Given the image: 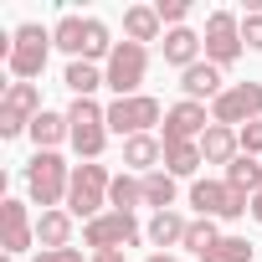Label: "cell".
Listing matches in <instances>:
<instances>
[{"label": "cell", "mask_w": 262, "mask_h": 262, "mask_svg": "<svg viewBox=\"0 0 262 262\" xmlns=\"http://www.w3.org/2000/svg\"><path fill=\"white\" fill-rule=\"evenodd\" d=\"M123 170H128V175L165 170V139H155V134H134V139H123Z\"/></svg>", "instance_id": "obj_15"}, {"label": "cell", "mask_w": 262, "mask_h": 262, "mask_svg": "<svg viewBox=\"0 0 262 262\" xmlns=\"http://www.w3.org/2000/svg\"><path fill=\"white\" fill-rule=\"evenodd\" d=\"M123 41H165V26H160V11L155 6H128L123 11Z\"/></svg>", "instance_id": "obj_18"}, {"label": "cell", "mask_w": 262, "mask_h": 262, "mask_svg": "<svg viewBox=\"0 0 262 262\" xmlns=\"http://www.w3.org/2000/svg\"><path fill=\"white\" fill-rule=\"evenodd\" d=\"M252 221H257V226H262V190H257V195H252Z\"/></svg>", "instance_id": "obj_35"}, {"label": "cell", "mask_w": 262, "mask_h": 262, "mask_svg": "<svg viewBox=\"0 0 262 262\" xmlns=\"http://www.w3.org/2000/svg\"><path fill=\"white\" fill-rule=\"evenodd\" d=\"M201 262H252V242L247 236H221Z\"/></svg>", "instance_id": "obj_29"}, {"label": "cell", "mask_w": 262, "mask_h": 262, "mask_svg": "<svg viewBox=\"0 0 262 262\" xmlns=\"http://www.w3.org/2000/svg\"><path fill=\"white\" fill-rule=\"evenodd\" d=\"M93 262H128L123 252H93Z\"/></svg>", "instance_id": "obj_34"}, {"label": "cell", "mask_w": 262, "mask_h": 262, "mask_svg": "<svg viewBox=\"0 0 262 262\" xmlns=\"http://www.w3.org/2000/svg\"><path fill=\"white\" fill-rule=\"evenodd\" d=\"M103 77H108L113 98H139V88H144V77H149V47H139V41H118L113 57L103 62Z\"/></svg>", "instance_id": "obj_5"}, {"label": "cell", "mask_w": 262, "mask_h": 262, "mask_svg": "<svg viewBox=\"0 0 262 262\" xmlns=\"http://www.w3.org/2000/svg\"><path fill=\"white\" fill-rule=\"evenodd\" d=\"M26 190L41 211H62L67 206V190H72V165L57 155V149H41L31 165H26Z\"/></svg>", "instance_id": "obj_1"}, {"label": "cell", "mask_w": 262, "mask_h": 262, "mask_svg": "<svg viewBox=\"0 0 262 262\" xmlns=\"http://www.w3.org/2000/svg\"><path fill=\"white\" fill-rule=\"evenodd\" d=\"M262 118V82H231L216 103H211V123H226V128H247Z\"/></svg>", "instance_id": "obj_11"}, {"label": "cell", "mask_w": 262, "mask_h": 262, "mask_svg": "<svg viewBox=\"0 0 262 262\" xmlns=\"http://www.w3.org/2000/svg\"><path fill=\"white\" fill-rule=\"evenodd\" d=\"M62 82L72 88V98H93L98 88H108V77H103V67H98V62H67Z\"/></svg>", "instance_id": "obj_23"}, {"label": "cell", "mask_w": 262, "mask_h": 262, "mask_svg": "<svg viewBox=\"0 0 262 262\" xmlns=\"http://www.w3.org/2000/svg\"><path fill=\"white\" fill-rule=\"evenodd\" d=\"M52 31L41 26V21H26V26H16L11 31V57H6V67H11V77L16 82H31V77H41L47 72V57H52Z\"/></svg>", "instance_id": "obj_2"}, {"label": "cell", "mask_w": 262, "mask_h": 262, "mask_svg": "<svg viewBox=\"0 0 262 262\" xmlns=\"http://www.w3.org/2000/svg\"><path fill=\"white\" fill-rule=\"evenodd\" d=\"M201 41H206V62H216V67L226 72V67L247 52V47H242V16H231V11H211Z\"/></svg>", "instance_id": "obj_10"}, {"label": "cell", "mask_w": 262, "mask_h": 262, "mask_svg": "<svg viewBox=\"0 0 262 262\" xmlns=\"http://www.w3.org/2000/svg\"><path fill=\"white\" fill-rule=\"evenodd\" d=\"M0 262H16V257H0Z\"/></svg>", "instance_id": "obj_37"}, {"label": "cell", "mask_w": 262, "mask_h": 262, "mask_svg": "<svg viewBox=\"0 0 262 262\" xmlns=\"http://www.w3.org/2000/svg\"><path fill=\"white\" fill-rule=\"evenodd\" d=\"M206 160H201V144H165V170L175 175V180H185V175H195Z\"/></svg>", "instance_id": "obj_27"}, {"label": "cell", "mask_w": 262, "mask_h": 262, "mask_svg": "<svg viewBox=\"0 0 262 262\" xmlns=\"http://www.w3.org/2000/svg\"><path fill=\"white\" fill-rule=\"evenodd\" d=\"M82 31H88V16H62V21L52 26V41H57L72 62H82Z\"/></svg>", "instance_id": "obj_26"}, {"label": "cell", "mask_w": 262, "mask_h": 262, "mask_svg": "<svg viewBox=\"0 0 262 262\" xmlns=\"http://www.w3.org/2000/svg\"><path fill=\"white\" fill-rule=\"evenodd\" d=\"M206 128H211L206 103L180 98L175 108H165V144H201V139H206Z\"/></svg>", "instance_id": "obj_12"}, {"label": "cell", "mask_w": 262, "mask_h": 262, "mask_svg": "<svg viewBox=\"0 0 262 262\" xmlns=\"http://www.w3.org/2000/svg\"><path fill=\"white\" fill-rule=\"evenodd\" d=\"M62 139H72V123H67V113H36V123H31V144H36V155L41 149H57Z\"/></svg>", "instance_id": "obj_21"}, {"label": "cell", "mask_w": 262, "mask_h": 262, "mask_svg": "<svg viewBox=\"0 0 262 262\" xmlns=\"http://www.w3.org/2000/svg\"><path fill=\"white\" fill-rule=\"evenodd\" d=\"M160 26L165 31H175V26H185V16H190V6H185V0H160Z\"/></svg>", "instance_id": "obj_30"}, {"label": "cell", "mask_w": 262, "mask_h": 262, "mask_svg": "<svg viewBox=\"0 0 262 262\" xmlns=\"http://www.w3.org/2000/svg\"><path fill=\"white\" fill-rule=\"evenodd\" d=\"M67 123H72V149L82 155V165H93L108 149V108H98L93 98H72Z\"/></svg>", "instance_id": "obj_4"}, {"label": "cell", "mask_w": 262, "mask_h": 262, "mask_svg": "<svg viewBox=\"0 0 262 262\" xmlns=\"http://www.w3.org/2000/svg\"><path fill=\"white\" fill-rule=\"evenodd\" d=\"M139 236H144V226H139V216H128V211H103L98 221L82 226V242L93 252H123V247H134Z\"/></svg>", "instance_id": "obj_8"}, {"label": "cell", "mask_w": 262, "mask_h": 262, "mask_svg": "<svg viewBox=\"0 0 262 262\" xmlns=\"http://www.w3.org/2000/svg\"><path fill=\"white\" fill-rule=\"evenodd\" d=\"M134 206H144V185H139V175H113V190H108V211H128L134 216Z\"/></svg>", "instance_id": "obj_25"}, {"label": "cell", "mask_w": 262, "mask_h": 262, "mask_svg": "<svg viewBox=\"0 0 262 262\" xmlns=\"http://www.w3.org/2000/svg\"><path fill=\"white\" fill-rule=\"evenodd\" d=\"M31 262H93V257H82L77 247H62V252H36Z\"/></svg>", "instance_id": "obj_33"}, {"label": "cell", "mask_w": 262, "mask_h": 262, "mask_svg": "<svg viewBox=\"0 0 262 262\" xmlns=\"http://www.w3.org/2000/svg\"><path fill=\"white\" fill-rule=\"evenodd\" d=\"M72 211L62 206V211H41V221H36V242H41V252H62V247H72Z\"/></svg>", "instance_id": "obj_17"}, {"label": "cell", "mask_w": 262, "mask_h": 262, "mask_svg": "<svg viewBox=\"0 0 262 262\" xmlns=\"http://www.w3.org/2000/svg\"><path fill=\"white\" fill-rule=\"evenodd\" d=\"M221 242V226L216 221H206V216H195L190 226H185V252H195V257H206L211 247Z\"/></svg>", "instance_id": "obj_28"}, {"label": "cell", "mask_w": 262, "mask_h": 262, "mask_svg": "<svg viewBox=\"0 0 262 262\" xmlns=\"http://www.w3.org/2000/svg\"><path fill=\"white\" fill-rule=\"evenodd\" d=\"M108 190H113V175L98 160L93 165H77L72 170V190H67V211L82 216V226H88V221H98L108 211Z\"/></svg>", "instance_id": "obj_3"}, {"label": "cell", "mask_w": 262, "mask_h": 262, "mask_svg": "<svg viewBox=\"0 0 262 262\" xmlns=\"http://www.w3.org/2000/svg\"><path fill=\"white\" fill-rule=\"evenodd\" d=\"M160 118H165V108H160V98H149V93H139V98H113V103H108V134L134 139V134H149Z\"/></svg>", "instance_id": "obj_7"}, {"label": "cell", "mask_w": 262, "mask_h": 262, "mask_svg": "<svg viewBox=\"0 0 262 262\" xmlns=\"http://www.w3.org/2000/svg\"><path fill=\"white\" fill-rule=\"evenodd\" d=\"M242 47L262 52V11H257V16H242Z\"/></svg>", "instance_id": "obj_32"}, {"label": "cell", "mask_w": 262, "mask_h": 262, "mask_svg": "<svg viewBox=\"0 0 262 262\" xmlns=\"http://www.w3.org/2000/svg\"><path fill=\"white\" fill-rule=\"evenodd\" d=\"M190 206H195V216H206V221H236V216L252 211V195L231 190L226 180H195V185H190Z\"/></svg>", "instance_id": "obj_6"}, {"label": "cell", "mask_w": 262, "mask_h": 262, "mask_svg": "<svg viewBox=\"0 0 262 262\" xmlns=\"http://www.w3.org/2000/svg\"><path fill=\"white\" fill-rule=\"evenodd\" d=\"M185 216L180 211H155L149 216V226H144V236L155 242V247H185Z\"/></svg>", "instance_id": "obj_20"}, {"label": "cell", "mask_w": 262, "mask_h": 262, "mask_svg": "<svg viewBox=\"0 0 262 262\" xmlns=\"http://www.w3.org/2000/svg\"><path fill=\"white\" fill-rule=\"evenodd\" d=\"M139 185H144V206H155V211H175L180 185H175L170 170H149V175H139Z\"/></svg>", "instance_id": "obj_22"}, {"label": "cell", "mask_w": 262, "mask_h": 262, "mask_svg": "<svg viewBox=\"0 0 262 262\" xmlns=\"http://www.w3.org/2000/svg\"><path fill=\"white\" fill-rule=\"evenodd\" d=\"M180 93H185L190 103H206V98L216 103V98L226 93V77H221V67H216V62H206V57H201L195 67H185V72H180Z\"/></svg>", "instance_id": "obj_14"}, {"label": "cell", "mask_w": 262, "mask_h": 262, "mask_svg": "<svg viewBox=\"0 0 262 262\" xmlns=\"http://www.w3.org/2000/svg\"><path fill=\"white\" fill-rule=\"evenodd\" d=\"M144 262H185V257H175V252H155V257H144Z\"/></svg>", "instance_id": "obj_36"}, {"label": "cell", "mask_w": 262, "mask_h": 262, "mask_svg": "<svg viewBox=\"0 0 262 262\" xmlns=\"http://www.w3.org/2000/svg\"><path fill=\"white\" fill-rule=\"evenodd\" d=\"M236 139H242V155L262 160V118H257V123H247V128H236Z\"/></svg>", "instance_id": "obj_31"}, {"label": "cell", "mask_w": 262, "mask_h": 262, "mask_svg": "<svg viewBox=\"0 0 262 262\" xmlns=\"http://www.w3.org/2000/svg\"><path fill=\"white\" fill-rule=\"evenodd\" d=\"M236 155H242L236 128H226V123H211V128H206V139H201V160H206V165H231Z\"/></svg>", "instance_id": "obj_19"}, {"label": "cell", "mask_w": 262, "mask_h": 262, "mask_svg": "<svg viewBox=\"0 0 262 262\" xmlns=\"http://www.w3.org/2000/svg\"><path fill=\"white\" fill-rule=\"evenodd\" d=\"M0 247H6V257H21L36 247V221L26 201H0Z\"/></svg>", "instance_id": "obj_13"}, {"label": "cell", "mask_w": 262, "mask_h": 262, "mask_svg": "<svg viewBox=\"0 0 262 262\" xmlns=\"http://www.w3.org/2000/svg\"><path fill=\"white\" fill-rule=\"evenodd\" d=\"M160 52H165V62L170 67H195L201 57H206V41H201V31H190V26H175V31H165V41H160Z\"/></svg>", "instance_id": "obj_16"}, {"label": "cell", "mask_w": 262, "mask_h": 262, "mask_svg": "<svg viewBox=\"0 0 262 262\" xmlns=\"http://www.w3.org/2000/svg\"><path fill=\"white\" fill-rule=\"evenodd\" d=\"M231 190H242V195H257L262 190V160H252V155H236L231 165H226V175H221Z\"/></svg>", "instance_id": "obj_24"}, {"label": "cell", "mask_w": 262, "mask_h": 262, "mask_svg": "<svg viewBox=\"0 0 262 262\" xmlns=\"http://www.w3.org/2000/svg\"><path fill=\"white\" fill-rule=\"evenodd\" d=\"M41 108V93L36 82H11L6 98H0V139H16V134H31V123H36Z\"/></svg>", "instance_id": "obj_9"}]
</instances>
